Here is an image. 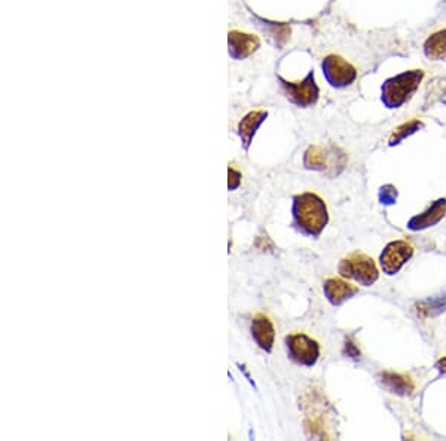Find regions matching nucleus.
<instances>
[{
    "mask_svg": "<svg viewBox=\"0 0 446 441\" xmlns=\"http://www.w3.org/2000/svg\"><path fill=\"white\" fill-rule=\"evenodd\" d=\"M293 219L301 232L309 236H318L329 222L325 201L311 192L295 196Z\"/></svg>",
    "mask_w": 446,
    "mask_h": 441,
    "instance_id": "obj_1",
    "label": "nucleus"
},
{
    "mask_svg": "<svg viewBox=\"0 0 446 441\" xmlns=\"http://www.w3.org/2000/svg\"><path fill=\"white\" fill-rule=\"evenodd\" d=\"M423 78V70H409L387 79L382 85V103L388 109L402 107L415 94Z\"/></svg>",
    "mask_w": 446,
    "mask_h": 441,
    "instance_id": "obj_2",
    "label": "nucleus"
},
{
    "mask_svg": "<svg viewBox=\"0 0 446 441\" xmlns=\"http://www.w3.org/2000/svg\"><path fill=\"white\" fill-rule=\"evenodd\" d=\"M339 273L345 278L356 280L362 285H372L378 280V268L375 262L360 253L345 257L339 264Z\"/></svg>",
    "mask_w": 446,
    "mask_h": 441,
    "instance_id": "obj_3",
    "label": "nucleus"
},
{
    "mask_svg": "<svg viewBox=\"0 0 446 441\" xmlns=\"http://www.w3.org/2000/svg\"><path fill=\"white\" fill-rule=\"evenodd\" d=\"M281 88L283 93L289 98V102L296 104L297 107H309L314 106L318 100V86L314 81V73H308L305 79L299 82H288L283 81Z\"/></svg>",
    "mask_w": 446,
    "mask_h": 441,
    "instance_id": "obj_4",
    "label": "nucleus"
},
{
    "mask_svg": "<svg viewBox=\"0 0 446 441\" xmlns=\"http://www.w3.org/2000/svg\"><path fill=\"white\" fill-rule=\"evenodd\" d=\"M289 357L299 365L313 367L320 357V346L314 339L302 333H293L286 337Z\"/></svg>",
    "mask_w": 446,
    "mask_h": 441,
    "instance_id": "obj_5",
    "label": "nucleus"
},
{
    "mask_svg": "<svg viewBox=\"0 0 446 441\" xmlns=\"http://www.w3.org/2000/svg\"><path fill=\"white\" fill-rule=\"evenodd\" d=\"M321 69H323L326 81L333 88L350 86L357 78V70L354 69V66H351L349 61H345L339 55H327L323 60Z\"/></svg>",
    "mask_w": 446,
    "mask_h": 441,
    "instance_id": "obj_6",
    "label": "nucleus"
},
{
    "mask_svg": "<svg viewBox=\"0 0 446 441\" xmlns=\"http://www.w3.org/2000/svg\"><path fill=\"white\" fill-rule=\"evenodd\" d=\"M414 248L406 241L390 243L381 255V266L388 275L398 273L403 264L412 257Z\"/></svg>",
    "mask_w": 446,
    "mask_h": 441,
    "instance_id": "obj_7",
    "label": "nucleus"
},
{
    "mask_svg": "<svg viewBox=\"0 0 446 441\" xmlns=\"http://www.w3.org/2000/svg\"><path fill=\"white\" fill-rule=\"evenodd\" d=\"M260 42L256 36L241 32H231L228 36L229 55L234 60H244L250 57L259 48Z\"/></svg>",
    "mask_w": 446,
    "mask_h": 441,
    "instance_id": "obj_8",
    "label": "nucleus"
},
{
    "mask_svg": "<svg viewBox=\"0 0 446 441\" xmlns=\"http://www.w3.org/2000/svg\"><path fill=\"white\" fill-rule=\"evenodd\" d=\"M252 336L260 349H264L266 352L272 351V346H274V340H276V330L266 315L257 313L253 318Z\"/></svg>",
    "mask_w": 446,
    "mask_h": 441,
    "instance_id": "obj_9",
    "label": "nucleus"
},
{
    "mask_svg": "<svg viewBox=\"0 0 446 441\" xmlns=\"http://www.w3.org/2000/svg\"><path fill=\"white\" fill-rule=\"evenodd\" d=\"M323 288H325V294H326L327 300L334 306L344 304L346 299L353 297L358 292V288L356 285H353L350 283H345L339 278L327 280L325 283Z\"/></svg>",
    "mask_w": 446,
    "mask_h": 441,
    "instance_id": "obj_10",
    "label": "nucleus"
},
{
    "mask_svg": "<svg viewBox=\"0 0 446 441\" xmlns=\"http://www.w3.org/2000/svg\"><path fill=\"white\" fill-rule=\"evenodd\" d=\"M445 212H446V201L439 199L426 212L419 214V216H415L411 222H409L407 228L412 229V231L430 228V226L439 223L443 219Z\"/></svg>",
    "mask_w": 446,
    "mask_h": 441,
    "instance_id": "obj_11",
    "label": "nucleus"
},
{
    "mask_svg": "<svg viewBox=\"0 0 446 441\" xmlns=\"http://www.w3.org/2000/svg\"><path fill=\"white\" fill-rule=\"evenodd\" d=\"M268 113L264 110H257V111H250L249 115H245L241 122L238 123V134L243 140V146L247 150L253 140V137L256 134V131L259 130L260 125L266 119Z\"/></svg>",
    "mask_w": 446,
    "mask_h": 441,
    "instance_id": "obj_12",
    "label": "nucleus"
},
{
    "mask_svg": "<svg viewBox=\"0 0 446 441\" xmlns=\"http://www.w3.org/2000/svg\"><path fill=\"white\" fill-rule=\"evenodd\" d=\"M424 54L435 61L446 60V29L433 33L424 43Z\"/></svg>",
    "mask_w": 446,
    "mask_h": 441,
    "instance_id": "obj_13",
    "label": "nucleus"
},
{
    "mask_svg": "<svg viewBox=\"0 0 446 441\" xmlns=\"http://www.w3.org/2000/svg\"><path fill=\"white\" fill-rule=\"evenodd\" d=\"M382 384L390 389L391 393L399 394V395H407L414 391V384L409 379L407 376L399 374V373H382L381 374Z\"/></svg>",
    "mask_w": 446,
    "mask_h": 441,
    "instance_id": "obj_14",
    "label": "nucleus"
},
{
    "mask_svg": "<svg viewBox=\"0 0 446 441\" xmlns=\"http://www.w3.org/2000/svg\"><path fill=\"white\" fill-rule=\"evenodd\" d=\"M304 165L308 170H316V171L326 170L329 165V156L326 154V150L323 147H318V146L309 147L305 152Z\"/></svg>",
    "mask_w": 446,
    "mask_h": 441,
    "instance_id": "obj_15",
    "label": "nucleus"
},
{
    "mask_svg": "<svg viewBox=\"0 0 446 441\" xmlns=\"http://www.w3.org/2000/svg\"><path fill=\"white\" fill-rule=\"evenodd\" d=\"M419 128H423V122L418 121V119H414L411 122H406L403 125H400L399 128H396L393 135L390 137V146H394V144H399L402 140H405V138L407 135L414 134L415 131H418Z\"/></svg>",
    "mask_w": 446,
    "mask_h": 441,
    "instance_id": "obj_16",
    "label": "nucleus"
},
{
    "mask_svg": "<svg viewBox=\"0 0 446 441\" xmlns=\"http://www.w3.org/2000/svg\"><path fill=\"white\" fill-rule=\"evenodd\" d=\"M443 311H446V296H440V297H435L427 301H423L418 309V312L421 315H424V317H430V315H436Z\"/></svg>",
    "mask_w": 446,
    "mask_h": 441,
    "instance_id": "obj_17",
    "label": "nucleus"
},
{
    "mask_svg": "<svg viewBox=\"0 0 446 441\" xmlns=\"http://www.w3.org/2000/svg\"><path fill=\"white\" fill-rule=\"evenodd\" d=\"M396 199H398V191H396V187H393V186H384L382 189H381V192H379V201L382 204H386V205H390V204H394L396 203Z\"/></svg>",
    "mask_w": 446,
    "mask_h": 441,
    "instance_id": "obj_18",
    "label": "nucleus"
},
{
    "mask_svg": "<svg viewBox=\"0 0 446 441\" xmlns=\"http://www.w3.org/2000/svg\"><path fill=\"white\" fill-rule=\"evenodd\" d=\"M241 184V172L234 167L228 168V187L229 191H235Z\"/></svg>",
    "mask_w": 446,
    "mask_h": 441,
    "instance_id": "obj_19",
    "label": "nucleus"
},
{
    "mask_svg": "<svg viewBox=\"0 0 446 441\" xmlns=\"http://www.w3.org/2000/svg\"><path fill=\"white\" fill-rule=\"evenodd\" d=\"M345 349H346V354H349V357H351V358L360 357V351H358V349L356 348V345H354V344H351V342H346Z\"/></svg>",
    "mask_w": 446,
    "mask_h": 441,
    "instance_id": "obj_20",
    "label": "nucleus"
},
{
    "mask_svg": "<svg viewBox=\"0 0 446 441\" xmlns=\"http://www.w3.org/2000/svg\"><path fill=\"white\" fill-rule=\"evenodd\" d=\"M439 365H440V367H442V370H443V372H446V358H445V360H442Z\"/></svg>",
    "mask_w": 446,
    "mask_h": 441,
    "instance_id": "obj_21",
    "label": "nucleus"
}]
</instances>
